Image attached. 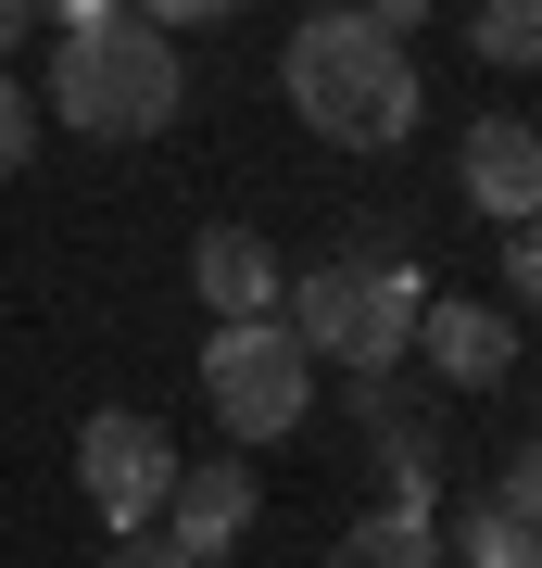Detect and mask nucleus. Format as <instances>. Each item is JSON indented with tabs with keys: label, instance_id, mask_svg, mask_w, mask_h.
<instances>
[{
	"label": "nucleus",
	"instance_id": "obj_1",
	"mask_svg": "<svg viewBox=\"0 0 542 568\" xmlns=\"http://www.w3.org/2000/svg\"><path fill=\"white\" fill-rule=\"evenodd\" d=\"M177 102H190L177 39H152V26L114 13V0H63L39 114H63L76 140H152V126H177Z\"/></svg>",
	"mask_w": 542,
	"mask_h": 568
},
{
	"label": "nucleus",
	"instance_id": "obj_2",
	"mask_svg": "<svg viewBox=\"0 0 542 568\" xmlns=\"http://www.w3.org/2000/svg\"><path fill=\"white\" fill-rule=\"evenodd\" d=\"M278 89H290V114L316 126V140H341V152H403L417 140V63H403V39H379L366 13H303L290 51H278Z\"/></svg>",
	"mask_w": 542,
	"mask_h": 568
},
{
	"label": "nucleus",
	"instance_id": "obj_9",
	"mask_svg": "<svg viewBox=\"0 0 542 568\" xmlns=\"http://www.w3.org/2000/svg\"><path fill=\"white\" fill-rule=\"evenodd\" d=\"M417 342H429V366H442L454 392H492L504 366H518V316H504V304H429Z\"/></svg>",
	"mask_w": 542,
	"mask_h": 568
},
{
	"label": "nucleus",
	"instance_id": "obj_16",
	"mask_svg": "<svg viewBox=\"0 0 542 568\" xmlns=\"http://www.w3.org/2000/svg\"><path fill=\"white\" fill-rule=\"evenodd\" d=\"M101 568H190V556L164 544V530H126V544H101Z\"/></svg>",
	"mask_w": 542,
	"mask_h": 568
},
{
	"label": "nucleus",
	"instance_id": "obj_4",
	"mask_svg": "<svg viewBox=\"0 0 542 568\" xmlns=\"http://www.w3.org/2000/svg\"><path fill=\"white\" fill-rule=\"evenodd\" d=\"M202 405L241 429V443H278V429H303V405H316V354H303L278 316L265 328H215V342H202Z\"/></svg>",
	"mask_w": 542,
	"mask_h": 568
},
{
	"label": "nucleus",
	"instance_id": "obj_8",
	"mask_svg": "<svg viewBox=\"0 0 542 568\" xmlns=\"http://www.w3.org/2000/svg\"><path fill=\"white\" fill-rule=\"evenodd\" d=\"M190 291H202V316H215V328H265V316L290 304L278 253H265L253 227H202V241H190Z\"/></svg>",
	"mask_w": 542,
	"mask_h": 568
},
{
	"label": "nucleus",
	"instance_id": "obj_13",
	"mask_svg": "<svg viewBox=\"0 0 542 568\" xmlns=\"http://www.w3.org/2000/svg\"><path fill=\"white\" fill-rule=\"evenodd\" d=\"M25 152H39V102L13 89V63H0V178H25Z\"/></svg>",
	"mask_w": 542,
	"mask_h": 568
},
{
	"label": "nucleus",
	"instance_id": "obj_6",
	"mask_svg": "<svg viewBox=\"0 0 542 568\" xmlns=\"http://www.w3.org/2000/svg\"><path fill=\"white\" fill-rule=\"evenodd\" d=\"M454 190L504 227V241H518V227H542V126L480 114V126H467V152H454Z\"/></svg>",
	"mask_w": 542,
	"mask_h": 568
},
{
	"label": "nucleus",
	"instance_id": "obj_5",
	"mask_svg": "<svg viewBox=\"0 0 542 568\" xmlns=\"http://www.w3.org/2000/svg\"><path fill=\"white\" fill-rule=\"evenodd\" d=\"M76 493L101 506V530H152L164 518V493H177V443H164V417H140V405H101L89 429H76Z\"/></svg>",
	"mask_w": 542,
	"mask_h": 568
},
{
	"label": "nucleus",
	"instance_id": "obj_3",
	"mask_svg": "<svg viewBox=\"0 0 542 568\" xmlns=\"http://www.w3.org/2000/svg\"><path fill=\"white\" fill-rule=\"evenodd\" d=\"M417 316H429V278L417 265H303V291L278 304V328L303 354H328V366H354V379H391V354L417 342Z\"/></svg>",
	"mask_w": 542,
	"mask_h": 568
},
{
	"label": "nucleus",
	"instance_id": "obj_7",
	"mask_svg": "<svg viewBox=\"0 0 542 568\" xmlns=\"http://www.w3.org/2000/svg\"><path fill=\"white\" fill-rule=\"evenodd\" d=\"M253 506H265V480H253L241 455H215V467H177V493H164V544H177L190 568H215V556L253 530Z\"/></svg>",
	"mask_w": 542,
	"mask_h": 568
},
{
	"label": "nucleus",
	"instance_id": "obj_18",
	"mask_svg": "<svg viewBox=\"0 0 542 568\" xmlns=\"http://www.w3.org/2000/svg\"><path fill=\"white\" fill-rule=\"evenodd\" d=\"M25 26H39V13H25V0H0V63H13V39H25Z\"/></svg>",
	"mask_w": 542,
	"mask_h": 568
},
{
	"label": "nucleus",
	"instance_id": "obj_15",
	"mask_svg": "<svg viewBox=\"0 0 542 568\" xmlns=\"http://www.w3.org/2000/svg\"><path fill=\"white\" fill-rule=\"evenodd\" d=\"M492 506L518 518V530H542V443H518V455H504V493H492Z\"/></svg>",
	"mask_w": 542,
	"mask_h": 568
},
{
	"label": "nucleus",
	"instance_id": "obj_17",
	"mask_svg": "<svg viewBox=\"0 0 542 568\" xmlns=\"http://www.w3.org/2000/svg\"><path fill=\"white\" fill-rule=\"evenodd\" d=\"M341 405H354L366 429H379V443H391V429H403V405H391V379H354V392H341Z\"/></svg>",
	"mask_w": 542,
	"mask_h": 568
},
{
	"label": "nucleus",
	"instance_id": "obj_14",
	"mask_svg": "<svg viewBox=\"0 0 542 568\" xmlns=\"http://www.w3.org/2000/svg\"><path fill=\"white\" fill-rule=\"evenodd\" d=\"M492 304H504V316H518V304L542 316V227H518V241H504V291H492Z\"/></svg>",
	"mask_w": 542,
	"mask_h": 568
},
{
	"label": "nucleus",
	"instance_id": "obj_10",
	"mask_svg": "<svg viewBox=\"0 0 542 568\" xmlns=\"http://www.w3.org/2000/svg\"><path fill=\"white\" fill-rule=\"evenodd\" d=\"M328 568H442V544H429V518H403V506H366L341 544H328Z\"/></svg>",
	"mask_w": 542,
	"mask_h": 568
},
{
	"label": "nucleus",
	"instance_id": "obj_11",
	"mask_svg": "<svg viewBox=\"0 0 542 568\" xmlns=\"http://www.w3.org/2000/svg\"><path fill=\"white\" fill-rule=\"evenodd\" d=\"M467 51H480L492 77H530V63H542V0H492V13L467 26Z\"/></svg>",
	"mask_w": 542,
	"mask_h": 568
},
{
	"label": "nucleus",
	"instance_id": "obj_12",
	"mask_svg": "<svg viewBox=\"0 0 542 568\" xmlns=\"http://www.w3.org/2000/svg\"><path fill=\"white\" fill-rule=\"evenodd\" d=\"M454 556H467V568H542V530H518L504 506H467V518H454Z\"/></svg>",
	"mask_w": 542,
	"mask_h": 568
}]
</instances>
